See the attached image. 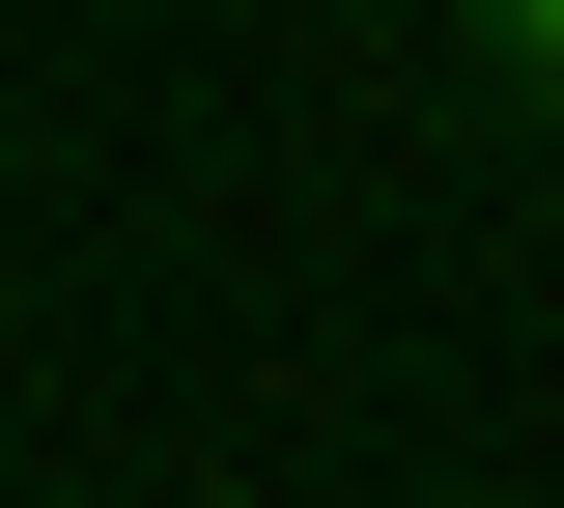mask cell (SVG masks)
<instances>
[{
  "label": "cell",
  "mask_w": 564,
  "mask_h": 508,
  "mask_svg": "<svg viewBox=\"0 0 564 508\" xmlns=\"http://www.w3.org/2000/svg\"><path fill=\"white\" fill-rule=\"evenodd\" d=\"M452 29H480V85H508V114L564 142V0H452Z\"/></svg>",
  "instance_id": "cell-1"
},
{
  "label": "cell",
  "mask_w": 564,
  "mask_h": 508,
  "mask_svg": "<svg viewBox=\"0 0 564 508\" xmlns=\"http://www.w3.org/2000/svg\"><path fill=\"white\" fill-rule=\"evenodd\" d=\"M367 29H395V0H367Z\"/></svg>",
  "instance_id": "cell-2"
}]
</instances>
